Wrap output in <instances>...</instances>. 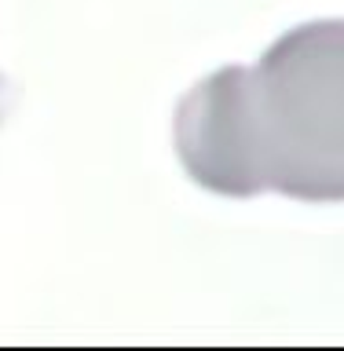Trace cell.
<instances>
[{
  "mask_svg": "<svg viewBox=\"0 0 344 351\" xmlns=\"http://www.w3.org/2000/svg\"><path fill=\"white\" fill-rule=\"evenodd\" d=\"M187 176L220 197L344 202V19L282 33L257 66H220L172 114Z\"/></svg>",
  "mask_w": 344,
  "mask_h": 351,
  "instance_id": "obj_1",
  "label": "cell"
}]
</instances>
